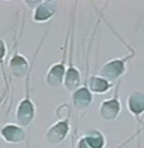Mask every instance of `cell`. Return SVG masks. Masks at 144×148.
Returning a JSON list of instances; mask_svg holds the SVG:
<instances>
[{
	"mask_svg": "<svg viewBox=\"0 0 144 148\" xmlns=\"http://www.w3.org/2000/svg\"><path fill=\"white\" fill-rule=\"evenodd\" d=\"M106 135L96 127L88 129L74 143V148H106Z\"/></svg>",
	"mask_w": 144,
	"mask_h": 148,
	"instance_id": "obj_8",
	"label": "cell"
},
{
	"mask_svg": "<svg viewBox=\"0 0 144 148\" xmlns=\"http://www.w3.org/2000/svg\"><path fill=\"white\" fill-rule=\"evenodd\" d=\"M8 55V46H7V42L0 38V65L3 66V62L6 60V57Z\"/></svg>",
	"mask_w": 144,
	"mask_h": 148,
	"instance_id": "obj_14",
	"label": "cell"
},
{
	"mask_svg": "<svg viewBox=\"0 0 144 148\" xmlns=\"http://www.w3.org/2000/svg\"><path fill=\"white\" fill-rule=\"evenodd\" d=\"M119 79L116 84L115 92L112 97L104 99L98 108V114L104 122H114L120 116L122 112V102L120 99V84Z\"/></svg>",
	"mask_w": 144,
	"mask_h": 148,
	"instance_id": "obj_4",
	"label": "cell"
},
{
	"mask_svg": "<svg viewBox=\"0 0 144 148\" xmlns=\"http://www.w3.org/2000/svg\"><path fill=\"white\" fill-rule=\"evenodd\" d=\"M81 79H82V73H81L79 68L72 61V50H71L69 62L67 63V71H65V81H63V87L65 88V90H68L71 94L81 85Z\"/></svg>",
	"mask_w": 144,
	"mask_h": 148,
	"instance_id": "obj_12",
	"label": "cell"
},
{
	"mask_svg": "<svg viewBox=\"0 0 144 148\" xmlns=\"http://www.w3.org/2000/svg\"><path fill=\"white\" fill-rule=\"evenodd\" d=\"M67 42H68V36L65 39V51H63V57L60 61L52 64L48 68L45 75V83L51 89H58L61 86H63V81H65V71H67Z\"/></svg>",
	"mask_w": 144,
	"mask_h": 148,
	"instance_id": "obj_5",
	"label": "cell"
},
{
	"mask_svg": "<svg viewBox=\"0 0 144 148\" xmlns=\"http://www.w3.org/2000/svg\"><path fill=\"white\" fill-rule=\"evenodd\" d=\"M0 137L8 144H21L24 143L28 138V132L25 127L18 123L8 122L1 126Z\"/></svg>",
	"mask_w": 144,
	"mask_h": 148,
	"instance_id": "obj_10",
	"label": "cell"
},
{
	"mask_svg": "<svg viewBox=\"0 0 144 148\" xmlns=\"http://www.w3.org/2000/svg\"><path fill=\"white\" fill-rule=\"evenodd\" d=\"M37 109L34 100L31 97V72L26 77V86L24 97L18 102L15 107V121L23 127L31 126L36 118Z\"/></svg>",
	"mask_w": 144,
	"mask_h": 148,
	"instance_id": "obj_3",
	"label": "cell"
},
{
	"mask_svg": "<svg viewBox=\"0 0 144 148\" xmlns=\"http://www.w3.org/2000/svg\"><path fill=\"white\" fill-rule=\"evenodd\" d=\"M136 51L130 49L128 55L118 58H112L105 62L99 69V75L108 79L112 83H116L119 79H122L123 75L128 71V64L135 58Z\"/></svg>",
	"mask_w": 144,
	"mask_h": 148,
	"instance_id": "obj_2",
	"label": "cell"
},
{
	"mask_svg": "<svg viewBox=\"0 0 144 148\" xmlns=\"http://www.w3.org/2000/svg\"><path fill=\"white\" fill-rule=\"evenodd\" d=\"M59 9V2L55 0L41 1V3L32 11L33 22L38 24L47 23L54 18Z\"/></svg>",
	"mask_w": 144,
	"mask_h": 148,
	"instance_id": "obj_9",
	"label": "cell"
},
{
	"mask_svg": "<svg viewBox=\"0 0 144 148\" xmlns=\"http://www.w3.org/2000/svg\"><path fill=\"white\" fill-rule=\"evenodd\" d=\"M41 1H42V0H28H28H25L23 3L28 7V9H32V11H33V10L35 9V8L41 3Z\"/></svg>",
	"mask_w": 144,
	"mask_h": 148,
	"instance_id": "obj_15",
	"label": "cell"
},
{
	"mask_svg": "<svg viewBox=\"0 0 144 148\" xmlns=\"http://www.w3.org/2000/svg\"><path fill=\"white\" fill-rule=\"evenodd\" d=\"M84 83L80 85L79 87L75 89L74 92H71V105L75 110L83 112L88 110L90 107L92 106L94 101V96L88 88V75L86 73L84 77Z\"/></svg>",
	"mask_w": 144,
	"mask_h": 148,
	"instance_id": "obj_7",
	"label": "cell"
},
{
	"mask_svg": "<svg viewBox=\"0 0 144 148\" xmlns=\"http://www.w3.org/2000/svg\"><path fill=\"white\" fill-rule=\"evenodd\" d=\"M8 69L10 74L15 79H26L30 74L32 70V64L25 56L14 49L13 53L8 60Z\"/></svg>",
	"mask_w": 144,
	"mask_h": 148,
	"instance_id": "obj_6",
	"label": "cell"
},
{
	"mask_svg": "<svg viewBox=\"0 0 144 148\" xmlns=\"http://www.w3.org/2000/svg\"><path fill=\"white\" fill-rule=\"evenodd\" d=\"M58 120L47 129L45 139L48 145L58 146L69 137L71 133V112L68 103L60 105L56 109Z\"/></svg>",
	"mask_w": 144,
	"mask_h": 148,
	"instance_id": "obj_1",
	"label": "cell"
},
{
	"mask_svg": "<svg viewBox=\"0 0 144 148\" xmlns=\"http://www.w3.org/2000/svg\"><path fill=\"white\" fill-rule=\"evenodd\" d=\"M125 108L139 124H143L142 116H144V92L133 90L130 92L125 99Z\"/></svg>",
	"mask_w": 144,
	"mask_h": 148,
	"instance_id": "obj_11",
	"label": "cell"
},
{
	"mask_svg": "<svg viewBox=\"0 0 144 148\" xmlns=\"http://www.w3.org/2000/svg\"><path fill=\"white\" fill-rule=\"evenodd\" d=\"M88 88L93 95H105L114 88V83L109 82L99 74H92L88 76Z\"/></svg>",
	"mask_w": 144,
	"mask_h": 148,
	"instance_id": "obj_13",
	"label": "cell"
}]
</instances>
